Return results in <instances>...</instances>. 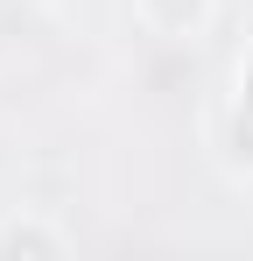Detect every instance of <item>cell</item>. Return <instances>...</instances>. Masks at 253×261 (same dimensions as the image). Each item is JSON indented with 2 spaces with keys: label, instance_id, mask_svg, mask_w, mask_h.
I'll list each match as a JSON object with an SVG mask.
<instances>
[{
  "label": "cell",
  "instance_id": "cell-1",
  "mask_svg": "<svg viewBox=\"0 0 253 261\" xmlns=\"http://www.w3.org/2000/svg\"><path fill=\"white\" fill-rule=\"evenodd\" d=\"M218 148H225L232 170L253 176V43L239 49V64H232V99H225V113H218Z\"/></svg>",
  "mask_w": 253,
  "mask_h": 261
},
{
  "label": "cell",
  "instance_id": "cell-2",
  "mask_svg": "<svg viewBox=\"0 0 253 261\" xmlns=\"http://www.w3.org/2000/svg\"><path fill=\"white\" fill-rule=\"evenodd\" d=\"M218 21V0H134V29L155 43H197Z\"/></svg>",
  "mask_w": 253,
  "mask_h": 261
},
{
  "label": "cell",
  "instance_id": "cell-3",
  "mask_svg": "<svg viewBox=\"0 0 253 261\" xmlns=\"http://www.w3.org/2000/svg\"><path fill=\"white\" fill-rule=\"evenodd\" d=\"M64 261L71 254V233H56V226H42V219H0V261Z\"/></svg>",
  "mask_w": 253,
  "mask_h": 261
}]
</instances>
